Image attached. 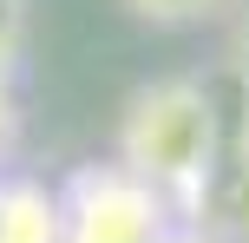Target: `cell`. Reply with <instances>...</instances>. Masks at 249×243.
I'll use <instances>...</instances> for the list:
<instances>
[{"label": "cell", "mask_w": 249, "mask_h": 243, "mask_svg": "<svg viewBox=\"0 0 249 243\" xmlns=\"http://www.w3.org/2000/svg\"><path fill=\"white\" fill-rule=\"evenodd\" d=\"M171 210L118 165H86L59 191V243H158Z\"/></svg>", "instance_id": "2"}, {"label": "cell", "mask_w": 249, "mask_h": 243, "mask_svg": "<svg viewBox=\"0 0 249 243\" xmlns=\"http://www.w3.org/2000/svg\"><path fill=\"white\" fill-rule=\"evenodd\" d=\"M158 243H216V237H210V230H197V224H171Z\"/></svg>", "instance_id": "8"}, {"label": "cell", "mask_w": 249, "mask_h": 243, "mask_svg": "<svg viewBox=\"0 0 249 243\" xmlns=\"http://www.w3.org/2000/svg\"><path fill=\"white\" fill-rule=\"evenodd\" d=\"M13 138H20V105H13V92H7V79H0V165H7V151H13Z\"/></svg>", "instance_id": "6"}, {"label": "cell", "mask_w": 249, "mask_h": 243, "mask_svg": "<svg viewBox=\"0 0 249 243\" xmlns=\"http://www.w3.org/2000/svg\"><path fill=\"white\" fill-rule=\"evenodd\" d=\"M144 26H203V20H223L236 13L243 0H124Z\"/></svg>", "instance_id": "5"}, {"label": "cell", "mask_w": 249, "mask_h": 243, "mask_svg": "<svg viewBox=\"0 0 249 243\" xmlns=\"http://www.w3.org/2000/svg\"><path fill=\"white\" fill-rule=\"evenodd\" d=\"M112 165L144 184L171 210V224H197L203 197H210V178L223 165V125H216L210 86L190 73L138 86L124 118H118V158Z\"/></svg>", "instance_id": "1"}, {"label": "cell", "mask_w": 249, "mask_h": 243, "mask_svg": "<svg viewBox=\"0 0 249 243\" xmlns=\"http://www.w3.org/2000/svg\"><path fill=\"white\" fill-rule=\"evenodd\" d=\"M236 73H243V86H249V0L236 7Z\"/></svg>", "instance_id": "7"}, {"label": "cell", "mask_w": 249, "mask_h": 243, "mask_svg": "<svg viewBox=\"0 0 249 243\" xmlns=\"http://www.w3.org/2000/svg\"><path fill=\"white\" fill-rule=\"evenodd\" d=\"M0 243H59V197L26 178L0 184Z\"/></svg>", "instance_id": "4"}, {"label": "cell", "mask_w": 249, "mask_h": 243, "mask_svg": "<svg viewBox=\"0 0 249 243\" xmlns=\"http://www.w3.org/2000/svg\"><path fill=\"white\" fill-rule=\"evenodd\" d=\"M197 230H210L216 243H249V131H243L236 158L216 165L210 197H203V210H197Z\"/></svg>", "instance_id": "3"}]
</instances>
